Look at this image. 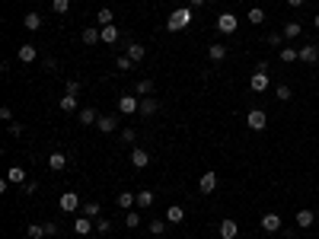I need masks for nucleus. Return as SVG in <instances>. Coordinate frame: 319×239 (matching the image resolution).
Instances as JSON below:
<instances>
[{"label":"nucleus","mask_w":319,"mask_h":239,"mask_svg":"<svg viewBox=\"0 0 319 239\" xmlns=\"http://www.w3.org/2000/svg\"><path fill=\"white\" fill-rule=\"evenodd\" d=\"M188 22H192V6H179V10H172V13H169L166 29H169V32H182Z\"/></svg>","instance_id":"obj_1"},{"label":"nucleus","mask_w":319,"mask_h":239,"mask_svg":"<svg viewBox=\"0 0 319 239\" xmlns=\"http://www.w3.org/2000/svg\"><path fill=\"white\" fill-rule=\"evenodd\" d=\"M246 124H249V131H265V124H268V115H265L262 108H252V112L246 115Z\"/></svg>","instance_id":"obj_2"},{"label":"nucleus","mask_w":319,"mask_h":239,"mask_svg":"<svg viewBox=\"0 0 319 239\" xmlns=\"http://www.w3.org/2000/svg\"><path fill=\"white\" fill-rule=\"evenodd\" d=\"M236 26H239V20H236L233 13H220L217 16V32H223V36H233Z\"/></svg>","instance_id":"obj_3"},{"label":"nucleus","mask_w":319,"mask_h":239,"mask_svg":"<svg viewBox=\"0 0 319 239\" xmlns=\"http://www.w3.org/2000/svg\"><path fill=\"white\" fill-rule=\"evenodd\" d=\"M58 204H61V210H64V214H74L77 208H83V204H80V194H77V192H64Z\"/></svg>","instance_id":"obj_4"},{"label":"nucleus","mask_w":319,"mask_h":239,"mask_svg":"<svg viewBox=\"0 0 319 239\" xmlns=\"http://www.w3.org/2000/svg\"><path fill=\"white\" fill-rule=\"evenodd\" d=\"M118 112H122V115L141 112V102H137V96H118Z\"/></svg>","instance_id":"obj_5"},{"label":"nucleus","mask_w":319,"mask_h":239,"mask_svg":"<svg viewBox=\"0 0 319 239\" xmlns=\"http://www.w3.org/2000/svg\"><path fill=\"white\" fill-rule=\"evenodd\" d=\"M249 90H252V92H265V90H268V74L255 70L252 76H249Z\"/></svg>","instance_id":"obj_6"},{"label":"nucleus","mask_w":319,"mask_h":239,"mask_svg":"<svg viewBox=\"0 0 319 239\" xmlns=\"http://www.w3.org/2000/svg\"><path fill=\"white\" fill-rule=\"evenodd\" d=\"M214 188H217V172H201V178H198V192L211 194Z\"/></svg>","instance_id":"obj_7"},{"label":"nucleus","mask_w":319,"mask_h":239,"mask_svg":"<svg viewBox=\"0 0 319 239\" xmlns=\"http://www.w3.org/2000/svg\"><path fill=\"white\" fill-rule=\"evenodd\" d=\"M93 230H96L93 217H77V220H74V233H77V236H90Z\"/></svg>","instance_id":"obj_8"},{"label":"nucleus","mask_w":319,"mask_h":239,"mask_svg":"<svg viewBox=\"0 0 319 239\" xmlns=\"http://www.w3.org/2000/svg\"><path fill=\"white\" fill-rule=\"evenodd\" d=\"M258 226H262L265 233H278V230H281V217L278 214H265L262 220H258Z\"/></svg>","instance_id":"obj_9"},{"label":"nucleus","mask_w":319,"mask_h":239,"mask_svg":"<svg viewBox=\"0 0 319 239\" xmlns=\"http://www.w3.org/2000/svg\"><path fill=\"white\" fill-rule=\"evenodd\" d=\"M300 61H303V64H316L319 61V45H300Z\"/></svg>","instance_id":"obj_10"},{"label":"nucleus","mask_w":319,"mask_h":239,"mask_svg":"<svg viewBox=\"0 0 319 239\" xmlns=\"http://www.w3.org/2000/svg\"><path fill=\"white\" fill-rule=\"evenodd\" d=\"M96 128L102 134H112L118 128V115H99V122H96Z\"/></svg>","instance_id":"obj_11"},{"label":"nucleus","mask_w":319,"mask_h":239,"mask_svg":"<svg viewBox=\"0 0 319 239\" xmlns=\"http://www.w3.org/2000/svg\"><path fill=\"white\" fill-rule=\"evenodd\" d=\"M80 38H83V45H99V42H102V29H96V26H86Z\"/></svg>","instance_id":"obj_12"},{"label":"nucleus","mask_w":319,"mask_h":239,"mask_svg":"<svg viewBox=\"0 0 319 239\" xmlns=\"http://www.w3.org/2000/svg\"><path fill=\"white\" fill-rule=\"evenodd\" d=\"M131 163H134V169H144V166L150 163V153L144 150V147H134L131 150Z\"/></svg>","instance_id":"obj_13"},{"label":"nucleus","mask_w":319,"mask_h":239,"mask_svg":"<svg viewBox=\"0 0 319 239\" xmlns=\"http://www.w3.org/2000/svg\"><path fill=\"white\" fill-rule=\"evenodd\" d=\"M313 220H316V214H313L309 208H300V210H297V226H300V230H309V226H313Z\"/></svg>","instance_id":"obj_14"},{"label":"nucleus","mask_w":319,"mask_h":239,"mask_svg":"<svg viewBox=\"0 0 319 239\" xmlns=\"http://www.w3.org/2000/svg\"><path fill=\"white\" fill-rule=\"evenodd\" d=\"M48 169H51V172H64V169H67V156H64V153H51V156H48Z\"/></svg>","instance_id":"obj_15"},{"label":"nucleus","mask_w":319,"mask_h":239,"mask_svg":"<svg viewBox=\"0 0 319 239\" xmlns=\"http://www.w3.org/2000/svg\"><path fill=\"white\" fill-rule=\"evenodd\" d=\"M236 233H239L236 220H223V224H220V239H236Z\"/></svg>","instance_id":"obj_16"},{"label":"nucleus","mask_w":319,"mask_h":239,"mask_svg":"<svg viewBox=\"0 0 319 239\" xmlns=\"http://www.w3.org/2000/svg\"><path fill=\"white\" fill-rule=\"evenodd\" d=\"M166 220H169V224H182V220H185V208L169 204V208H166Z\"/></svg>","instance_id":"obj_17"},{"label":"nucleus","mask_w":319,"mask_h":239,"mask_svg":"<svg viewBox=\"0 0 319 239\" xmlns=\"http://www.w3.org/2000/svg\"><path fill=\"white\" fill-rule=\"evenodd\" d=\"M150 204H153V192H150V188L137 192V201H134V208H137V210H147Z\"/></svg>","instance_id":"obj_18"},{"label":"nucleus","mask_w":319,"mask_h":239,"mask_svg":"<svg viewBox=\"0 0 319 239\" xmlns=\"http://www.w3.org/2000/svg\"><path fill=\"white\" fill-rule=\"evenodd\" d=\"M23 26H26L29 32H39V29H42V13H26V16H23Z\"/></svg>","instance_id":"obj_19"},{"label":"nucleus","mask_w":319,"mask_h":239,"mask_svg":"<svg viewBox=\"0 0 319 239\" xmlns=\"http://www.w3.org/2000/svg\"><path fill=\"white\" fill-rule=\"evenodd\" d=\"M128 58H131V61H144V58H147V48L137 45V42H128Z\"/></svg>","instance_id":"obj_20"},{"label":"nucleus","mask_w":319,"mask_h":239,"mask_svg":"<svg viewBox=\"0 0 319 239\" xmlns=\"http://www.w3.org/2000/svg\"><path fill=\"white\" fill-rule=\"evenodd\" d=\"M77 122L86 124V128L96 124V122H99V118H96V108H80V112H77Z\"/></svg>","instance_id":"obj_21"},{"label":"nucleus","mask_w":319,"mask_h":239,"mask_svg":"<svg viewBox=\"0 0 319 239\" xmlns=\"http://www.w3.org/2000/svg\"><path fill=\"white\" fill-rule=\"evenodd\" d=\"M36 58H39L36 45H20V61H23V64H32Z\"/></svg>","instance_id":"obj_22"},{"label":"nucleus","mask_w":319,"mask_h":239,"mask_svg":"<svg viewBox=\"0 0 319 239\" xmlns=\"http://www.w3.org/2000/svg\"><path fill=\"white\" fill-rule=\"evenodd\" d=\"M157 108H160V102L153 99V96H144V99H141V115H144V118H147V115H153Z\"/></svg>","instance_id":"obj_23"},{"label":"nucleus","mask_w":319,"mask_h":239,"mask_svg":"<svg viewBox=\"0 0 319 239\" xmlns=\"http://www.w3.org/2000/svg\"><path fill=\"white\" fill-rule=\"evenodd\" d=\"M134 201H137V194H131V192H122V194L115 198V204H118L122 210H131V208H134Z\"/></svg>","instance_id":"obj_24"},{"label":"nucleus","mask_w":319,"mask_h":239,"mask_svg":"<svg viewBox=\"0 0 319 239\" xmlns=\"http://www.w3.org/2000/svg\"><path fill=\"white\" fill-rule=\"evenodd\" d=\"M7 178H10L13 185H23L26 182V169L23 166H10V169H7Z\"/></svg>","instance_id":"obj_25"},{"label":"nucleus","mask_w":319,"mask_h":239,"mask_svg":"<svg viewBox=\"0 0 319 239\" xmlns=\"http://www.w3.org/2000/svg\"><path fill=\"white\" fill-rule=\"evenodd\" d=\"M99 214H102V204H99V201H86V204H83V217L99 220Z\"/></svg>","instance_id":"obj_26"},{"label":"nucleus","mask_w":319,"mask_h":239,"mask_svg":"<svg viewBox=\"0 0 319 239\" xmlns=\"http://www.w3.org/2000/svg\"><path fill=\"white\" fill-rule=\"evenodd\" d=\"M297 58H300V48H290V45L281 48V61H284V64H294Z\"/></svg>","instance_id":"obj_27"},{"label":"nucleus","mask_w":319,"mask_h":239,"mask_svg":"<svg viewBox=\"0 0 319 239\" xmlns=\"http://www.w3.org/2000/svg\"><path fill=\"white\" fill-rule=\"evenodd\" d=\"M125 226H141V210L137 208H131V210H125Z\"/></svg>","instance_id":"obj_28"},{"label":"nucleus","mask_w":319,"mask_h":239,"mask_svg":"<svg viewBox=\"0 0 319 239\" xmlns=\"http://www.w3.org/2000/svg\"><path fill=\"white\" fill-rule=\"evenodd\" d=\"M300 32H303V26H300V22H294V20H290L287 26H284V38H300Z\"/></svg>","instance_id":"obj_29"},{"label":"nucleus","mask_w":319,"mask_h":239,"mask_svg":"<svg viewBox=\"0 0 319 239\" xmlns=\"http://www.w3.org/2000/svg\"><path fill=\"white\" fill-rule=\"evenodd\" d=\"M134 92H137V96H150V92H153V80H137Z\"/></svg>","instance_id":"obj_30"},{"label":"nucleus","mask_w":319,"mask_h":239,"mask_svg":"<svg viewBox=\"0 0 319 239\" xmlns=\"http://www.w3.org/2000/svg\"><path fill=\"white\" fill-rule=\"evenodd\" d=\"M208 58H211V61H223V58H227V45H211Z\"/></svg>","instance_id":"obj_31"},{"label":"nucleus","mask_w":319,"mask_h":239,"mask_svg":"<svg viewBox=\"0 0 319 239\" xmlns=\"http://www.w3.org/2000/svg\"><path fill=\"white\" fill-rule=\"evenodd\" d=\"M61 112H77V96H71V92H67V96H61Z\"/></svg>","instance_id":"obj_32"},{"label":"nucleus","mask_w":319,"mask_h":239,"mask_svg":"<svg viewBox=\"0 0 319 239\" xmlns=\"http://www.w3.org/2000/svg\"><path fill=\"white\" fill-rule=\"evenodd\" d=\"M26 233H29V239H42V236H48V233H45V224H29V226H26Z\"/></svg>","instance_id":"obj_33"},{"label":"nucleus","mask_w":319,"mask_h":239,"mask_svg":"<svg viewBox=\"0 0 319 239\" xmlns=\"http://www.w3.org/2000/svg\"><path fill=\"white\" fill-rule=\"evenodd\" d=\"M102 42H106V45L118 42V29H115V26H102Z\"/></svg>","instance_id":"obj_34"},{"label":"nucleus","mask_w":319,"mask_h":239,"mask_svg":"<svg viewBox=\"0 0 319 239\" xmlns=\"http://www.w3.org/2000/svg\"><path fill=\"white\" fill-rule=\"evenodd\" d=\"M166 224H169V220H150L147 230H150L153 236H163V233H166Z\"/></svg>","instance_id":"obj_35"},{"label":"nucleus","mask_w":319,"mask_h":239,"mask_svg":"<svg viewBox=\"0 0 319 239\" xmlns=\"http://www.w3.org/2000/svg\"><path fill=\"white\" fill-rule=\"evenodd\" d=\"M249 22H252V26L265 22V10H262V6H252V10H249Z\"/></svg>","instance_id":"obj_36"},{"label":"nucleus","mask_w":319,"mask_h":239,"mask_svg":"<svg viewBox=\"0 0 319 239\" xmlns=\"http://www.w3.org/2000/svg\"><path fill=\"white\" fill-rule=\"evenodd\" d=\"M112 20H115V16H112L109 6H102V10L96 13V22H99V26H112Z\"/></svg>","instance_id":"obj_37"},{"label":"nucleus","mask_w":319,"mask_h":239,"mask_svg":"<svg viewBox=\"0 0 319 239\" xmlns=\"http://www.w3.org/2000/svg\"><path fill=\"white\" fill-rule=\"evenodd\" d=\"M274 99H278V102H287V99H290V86H284V83H281V86H274Z\"/></svg>","instance_id":"obj_38"},{"label":"nucleus","mask_w":319,"mask_h":239,"mask_svg":"<svg viewBox=\"0 0 319 239\" xmlns=\"http://www.w3.org/2000/svg\"><path fill=\"white\" fill-rule=\"evenodd\" d=\"M51 10H55V13H67V10H71V0H51Z\"/></svg>","instance_id":"obj_39"},{"label":"nucleus","mask_w":319,"mask_h":239,"mask_svg":"<svg viewBox=\"0 0 319 239\" xmlns=\"http://www.w3.org/2000/svg\"><path fill=\"white\" fill-rule=\"evenodd\" d=\"M109 230H112V220L99 217V220H96V233H109Z\"/></svg>","instance_id":"obj_40"},{"label":"nucleus","mask_w":319,"mask_h":239,"mask_svg":"<svg viewBox=\"0 0 319 239\" xmlns=\"http://www.w3.org/2000/svg\"><path fill=\"white\" fill-rule=\"evenodd\" d=\"M115 64H118V70H131V64H134V61H131V58H128V54H122V58H118Z\"/></svg>","instance_id":"obj_41"},{"label":"nucleus","mask_w":319,"mask_h":239,"mask_svg":"<svg viewBox=\"0 0 319 239\" xmlns=\"http://www.w3.org/2000/svg\"><path fill=\"white\" fill-rule=\"evenodd\" d=\"M265 42H268V45H284V32H271Z\"/></svg>","instance_id":"obj_42"},{"label":"nucleus","mask_w":319,"mask_h":239,"mask_svg":"<svg viewBox=\"0 0 319 239\" xmlns=\"http://www.w3.org/2000/svg\"><path fill=\"white\" fill-rule=\"evenodd\" d=\"M134 138H137L134 128H125V131H122V140H125V144H134Z\"/></svg>","instance_id":"obj_43"},{"label":"nucleus","mask_w":319,"mask_h":239,"mask_svg":"<svg viewBox=\"0 0 319 239\" xmlns=\"http://www.w3.org/2000/svg\"><path fill=\"white\" fill-rule=\"evenodd\" d=\"M67 92L77 96V92H80V83H77V80H67Z\"/></svg>","instance_id":"obj_44"},{"label":"nucleus","mask_w":319,"mask_h":239,"mask_svg":"<svg viewBox=\"0 0 319 239\" xmlns=\"http://www.w3.org/2000/svg\"><path fill=\"white\" fill-rule=\"evenodd\" d=\"M10 134H13V138H20V134H23V124H20V122H10Z\"/></svg>","instance_id":"obj_45"},{"label":"nucleus","mask_w":319,"mask_h":239,"mask_svg":"<svg viewBox=\"0 0 319 239\" xmlns=\"http://www.w3.org/2000/svg\"><path fill=\"white\" fill-rule=\"evenodd\" d=\"M45 233H48V236H55V233H58V224H51V220H45Z\"/></svg>","instance_id":"obj_46"},{"label":"nucleus","mask_w":319,"mask_h":239,"mask_svg":"<svg viewBox=\"0 0 319 239\" xmlns=\"http://www.w3.org/2000/svg\"><path fill=\"white\" fill-rule=\"evenodd\" d=\"M0 118H4V122H10V118H13V112H10V106H4V108H0Z\"/></svg>","instance_id":"obj_47"},{"label":"nucleus","mask_w":319,"mask_h":239,"mask_svg":"<svg viewBox=\"0 0 319 239\" xmlns=\"http://www.w3.org/2000/svg\"><path fill=\"white\" fill-rule=\"evenodd\" d=\"M306 0H287V6H303Z\"/></svg>","instance_id":"obj_48"},{"label":"nucleus","mask_w":319,"mask_h":239,"mask_svg":"<svg viewBox=\"0 0 319 239\" xmlns=\"http://www.w3.org/2000/svg\"><path fill=\"white\" fill-rule=\"evenodd\" d=\"M204 4V0H188V6H201Z\"/></svg>","instance_id":"obj_49"},{"label":"nucleus","mask_w":319,"mask_h":239,"mask_svg":"<svg viewBox=\"0 0 319 239\" xmlns=\"http://www.w3.org/2000/svg\"><path fill=\"white\" fill-rule=\"evenodd\" d=\"M313 26H316V29H319V13H316V16H313Z\"/></svg>","instance_id":"obj_50"}]
</instances>
